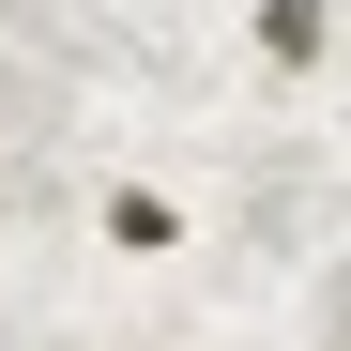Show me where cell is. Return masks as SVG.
Segmentation results:
<instances>
[{
  "label": "cell",
  "instance_id": "2",
  "mask_svg": "<svg viewBox=\"0 0 351 351\" xmlns=\"http://www.w3.org/2000/svg\"><path fill=\"white\" fill-rule=\"evenodd\" d=\"M92 229H107L123 260H168V245H184V199H168V184H107V199H92Z\"/></svg>",
  "mask_w": 351,
  "mask_h": 351
},
{
  "label": "cell",
  "instance_id": "1",
  "mask_svg": "<svg viewBox=\"0 0 351 351\" xmlns=\"http://www.w3.org/2000/svg\"><path fill=\"white\" fill-rule=\"evenodd\" d=\"M245 46H260V77H321L336 62V0H260Z\"/></svg>",
  "mask_w": 351,
  "mask_h": 351
}]
</instances>
